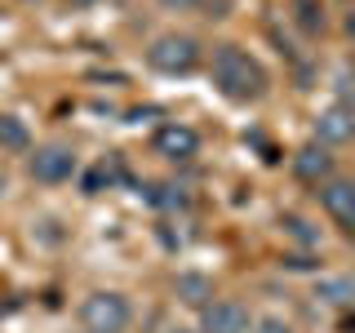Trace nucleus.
<instances>
[{"label": "nucleus", "instance_id": "nucleus-13", "mask_svg": "<svg viewBox=\"0 0 355 333\" xmlns=\"http://www.w3.org/2000/svg\"><path fill=\"white\" fill-rule=\"evenodd\" d=\"M293 14H297V27H302L306 36H315V31L324 27V5H320V0H293Z\"/></svg>", "mask_w": 355, "mask_h": 333}, {"label": "nucleus", "instance_id": "nucleus-11", "mask_svg": "<svg viewBox=\"0 0 355 333\" xmlns=\"http://www.w3.org/2000/svg\"><path fill=\"white\" fill-rule=\"evenodd\" d=\"M315 298L329 307H355V280L351 275H329V280L315 284Z\"/></svg>", "mask_w": 355, "mask_h": 333}, {"label": "nucleus", "instance_id": "nucleus-5", "mask_svg": "<svg viewBox=\"0 0 355 333\" xmlns=\"http://www.w3.org/2000/svg\"><path fill=\"white\" fill-rule=\"evenodd\" d=\"M253 320L236 298H214L200 307V333H249Z\"/></svg>", "mask_w": 355, "mask_h": 333}, {"label": "nucleus", "instance_id": "nucleus-3", "mask_svg": "<svg viewBox=\"0 0 355 333\" xmlns=\"http://www.w3.org/2000/svg\"><path fill=\"white\" fill-rule=\"evenodd\" d=\"M147 62H151L160 76H187V71H196V67H200V44H196V36L164 31V36L151 40Z\"/></svg>", "mask_w": 355, "mask_h": 333}, {"label": "nucleus", "instance_id": "nucleus-17", "mask_svg": "<svg viewBox=\"0 0 355 333\" xmlns=\"http://www.w3.org/2000/svg\"><path fill=\"white\" fill-rule=\"evenodd\" d=\"M347 31H351V36H355V9H351V18H347Z\"/></svg>", "mask_w": 355, "mask_h": 333}, {"label": "nucleus", "instance_id": "nucleus-12", "mask_svg": "<svg viewBox=\"0 0 355 333\" xmlns=\"http://www.w3.org/2000/svg\"><path fill=\"white\" fill-rule=\"evenodd\" d=\"M0 147L5 151H31V129L18 116H0Z\"/></svg>", "mask_w": 355, "mask_h": 333}, {"label": "nucleus", "instance_id": "nucleus-6", "mask_svg": "<svg viewBox=\"0 0 355 333\" xmlns=\"http://www.w3.org/2000/svg\"><path fill=\"white\" fill-rule=\"evenodd\" d=\"M155 155H164V160L173 164H187L200 155V133L191 125H182V120H169V125L155 129Z\"/></svg>", "mask_w": 355, "mask_h": 333}, {"label": "nucleus", "instance_id": "nucleus-1", "mask_svg": "<svg viewBox=\"0 0 355 333\" xmlns=\"http://www.w3.org/2000/svg\"><path fill=\"white\" fill-rule=\"evenodd\" d=\"M209 76H214V89L231 103H258L266 94V71L262 62L253 58L240 44H218L214 62H209Z\"/></svg>", "mask_w": 355, "mask_h": 333}, {"label": "nucleus", "instance_id": "nucleus-19", "mask_svg": "<svg viewBox=\"0 0 355 333\" xmlns=\"http://www.w3.org/2000/svg\"><path fill=\"white\" fill-rule=\"evenodd\" d=\"M76 5H94V0H76Z\"/></svg>", "mask_w": 355, "mask_h": 333}, {"label": "nucleus", "instance_id": "nucleus-9", "mask_svg": "<svg viewBox=\"0 0 355 333\" xmlns=\"http://www.w3.org/2000/svg\"><path fill=\"white\" fill-rule=\"evenodd\" d=\"M293 173L302 178V182H329V178H333V155H329V147L311 142V147L293 151Z\"/></svg>", "mask_w": 355, "mask_h": 333}, {"label": "nucleus", "instance_id": "nucleus-8", "mask_svg": "<svg viewBox=\"0 0 355 333\" xmlns=\"http://www.w3.org/2000/svg\"><path fill=\"white\" fill-rule=\"evenodd\" d=\"M320 205L338 227L355 231V182H324L320 187Z\"/></svg>", "mask_w": 355, "mask_h": 333}, {"label": "nucleus", "instance_id": "nucleus-7", "mask_svg": "<svg viewBox=\"0 0 355 333\" xmlns=\"http://www.w3.org/2000/svg\"><path fill=\"white\" fill-rule=\"evenodd\" d=\"M355 138V111L351 107H329L320 111L315 120V142L320 147H342V142Z\"/></svg>", "mask_w": 355, "mask_h": 333}, {"label": "nucleus", "instance_id": "nucleus-10", "mask_svg": "<svg viewBox=\"0 0 355 333\" xmlns=\"http://www.w3.org/2000/svg\"><path fill=\"white\" fill-rule=\"evenodd\" d=\"M173 293L182 298L187 307H205V302H214V280H209V275H200V271H182L173 280Z\"/></svg>", "mask_w": 355, "mask_h": 333}, {"label": "nucleus", "instance_id": "nucleus-18", "mask_svg": "<svg viewBox=\"0 0 355 333\" xmlns=\"http://www.w3.org/2000/svg\"><path fill=\"white\" fill-rule=\"evenodd\" d=\"M169 333H196V329H169Z\"/></svg>", "mask_w": 355, "mask_h": 333}, {"label": "nucleus", "instance_id": "nucleus-15", "mask_svg": "<svg viewBox=\"0 0 355 333\" xmlns=\"http://www.w3.org/2000/svg\"><path fill=\"white\" fill-rule=\"evenodd\" d=\"M284 227L293 231V236L302 240V244H311V240H315V231H306V222H302V218H284Z\"/></svg>", "mask_w": 355, "mask_h": 333}, {"label": "nucleus", "instance_id": "nucleus-20", "mask_svg": "<svg viewBox=\"0 0 355 333\" xmlns=\"http://www.w3.org/2000/svg\"><path fill=\"white\" fill-rule=\"evenodd\" d=\"M0 191H5V178H0Z\"/></svg>", "mask_w": 355, "mask_h": 333}, {"label": "nucleus", "instance_id": "nucleus-4", "mask_svg": "<svg viewBox=\"0 0 355 333\" xmlns=\"http://www.w3.org/2000/svg\"><path fill=\"white\" fill-rule=\"evenodd\" d=\"M27 169H31V178H36V182L58 187V182H67V178L76 173V151L67 147V142H44V147L31 151Z\"/></svg>", "mask_w": 355, "mask_h": 333}, {"label": "nucleus", "instance_id": "nucleus-2", "mask_svg": "<svg viewBox=\"0 0 355 333\" xmlns=\"http://www.w3.org/2000/svg\"><path fill=\"white\" fill-rule=\"evenodd\" d=\"M129 320H133V307L116 289H98V293H89L80 302V325L89 333H125Z\"/></svg>", "mask_w": 355, "mask_h": 333}, {"label": "nucleus", "instance_id": "nucleus-16", "mask_svg": "<svg viewBox=\"0 0 355 333\" xmlns=\"http://www.w3.org/2000/svg\"><path fill=\"white\" fill-rule=\"evenodd\" d=\"M164 9H173V14H187V9H196V5H205V0H160Z\"/></svg>", "mask_w": 355, "mask_h": 333}, {"label": "nucleus", "instance_id": "nucleus-14", "mask_svg": "<svg viewBox=\"0 0 355 333\" xmlns=\"http://www.w3.org/2000/svg\"><path fill=\"white\" fill-rule=\"evenodd\" d=\"M253 333H293L284 325V320H275V316H266V320H258V325H253Z\"/></svg>", "mask_w": 355, "mask_h": 333}]
</instances>
